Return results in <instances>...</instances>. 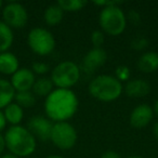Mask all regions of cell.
Returning a JSON list of instances; mask_svg holds the SVG:
<instances>
[{
  "label": "cell",
  "instance_id": "obj_1",
  "mask_svg": "<svg viewBox=\"0 0 158 158\" xmlns=\"http://www.w3.org/2000/svg\"><path fill=\"white\" fill-rule=\"evenodd\" d=\"M79 106V101L70 89H55L44 101V112L50 120L61 123L70 119Z\"/></svg>",
  "mask_w": 158,
  "mask_h": 158
},
{
  "label": "cell",
  "instance_id": "obj_2",
  "mask_svg": "<svg viewBox=\"0 0 158 158\" xmlns=\"http://www.w3.org/2000/svg\"><path fill=\"white\" fill-rule=\"evenodd\" d=\"M5 138L6 147L10 153L20 157L29 156L36 151L35 136L29 132V130L22 126H11L6 131Z\"/></svg>",
  "mask_w": 158,
  "mask_h": 158
},
{
  "label": "cell",
  "instance_id": "obj_3",
  "mask_svg": "<svg viewBox=\"0 0 158 158\" xmlns=\"http://www.w3.org/2000/svg\"><path fill=\"white\" fill-rule=\"evenodd\" d=\"M89 92L97 100L102 102H112L121 95L123 85L115 76L100 75L90 82Z\"/></svg>",
  "mask_w": 158,
  "mask_h": 158
},
{
  "label": "cell",
  "instance_id": "obj_4",
  "mask_svg": "<svg viewBox=\"0 0 158 158\" xmlns=\"http://www.w3.org/2000/svg\"><path fill=\"white\" fill-rule=\"evenodd\" d=\"M99 21L102 29L110 36L123 34L127 26V18L118 6L103 8L100 13Z\"/></svg>",
  "mask_w": 158,
  "mask_h": 158
},
{
  "label": "cell",
  "instance_id": "obj_5",
  "mask_svg": "<svg viewBox=\"0 0 158 158\" xmlns=\"http://www.w3.org/2000/svg\"><path fill=\"white\" fill-rule=\"evenodd\" d=\"M80 78V68L72 61L57 64L51 73V81L60 89H70Z\"/></svg>",
  "mask_w": 158,
  "mask_h": 158
},
{
  "label": "cell",
  "instance_id": "obj_6",
  "mask_svg": "<svg viewBox=\"0 0 158 158\" xmlns=\"http://www.w3.org/2000/svg\"><path fill=\"white\" fill-rule=\"evenodd\" d=\"M27 44L34 53L44 56L53 52L55 48V38L48 29L36 27L28 33Z\"/></svg>",
  "mask_w": 158,
  "mask_h": 158
},
{
  "label": "cell",
  "instance_id": "obj_7",
  "mask_svg": "<svg viewBox=\"0 0 158 158\" xmlns=\"http://www.w3.org/2000/svg\"><path fill=\"white\" fill-rule=\"evenodd\" d=\"M77 131L73 125L67 121L53 123L50 140L60 149L67 151L75 146L77 142Z\"/></svg>",
  "mask_w": 158,
  "mask_h": 158
},
{
  "label": "cell",
  "instance_id": "obj_8",
  "mask_svg": "<svg viewBox=\"0 0 158 158\" xmlns=\"http://www.w3.org/2000/svg\"><path fill=\"white\" fill-rule=\"evenodd\" d=\"M3 22L10 28H23L27 24L28 13L23 5L19 2H9L2 8Z\"/></svg>",
  "mask_w": 158,
  "mask_h": 158
},
{
  "label": "cell",
  "instance_id": "obj_9",
  "mask_svg": "<svg viewBox=\"0 0 158 158\" xmlns=\"http://www.w3.org/2000/svg\"><path fill=\"white\" fill-rule=\"evenodd\" d=\"M52 128L53 123L50 119L42 116L31 117L27 123V129L29 130V132L35 136L36 140L38 139L42 142L50 140Z\"/></svg>",
  "mask_w": 158,
  "mask_h": 158
},
{
  "label": "cell",
  "instance_id": "obj_10",
  "mask_svg": "<svg viewBox=\"0 0 158 158\" xmlns=\"http://www.w3.org/2000/svg\"><path fill=\"white\" fill-rule=\"evenodd\" d=\"M36 81L35 74L29 68H19L11 77V85L15 92L31 91Z\"/></svg>",
  "mask_w": 158,
  "mask_h": 158
},
{
  "label": "cell",
  "instance_id": "obj_11",
  "mask_svg": "<svg viewBox=\"0 0 158 158\" xmlns=\"http://www.w3.org/2000/svg\"><path fill=\"white\" fill-rule=\"evenodd\" d=\"M154 116V110L147 104H141L136 106L130 115V125L134 128H144L151 123Z\"/></svg>",
  "mask_w": 158,
  "mask_h": 158
},
{
  "label": "cell",
  "instance_id": "obj_12",
  "mask_svg": "<svg viewBox=\"0 0 158 158\" xmlns=\"http://www.w3.org/2000/svg\"><path fill=\"white\" fill-rule=\"evenodd\" d=\"M107 59L105 50L102 48H93L86 54L84 59V68L87 72H94L101 67Z\"/></svg>",
  "mask_w": 158,
  "mask_h": 158
},
{
  "label": "cell",
  "instance_id": "obj_13",
  "mask_svg": "<svg viewBox=\"0 0 158 158\" xmlns=\"http://www.w3.org/2000/svg\"><path fill=\"white\" fill-rule=\"evenodd\" d=\"M126 94L130 98H143L151 92V86L143 79H133L125 87Z\"/></svg>",
  "mask_w": 158,
  "mask_h": 158
},
{
  "label": "cell",
  "instance_id": "obj_14",
  "mask_svg": "<svg viewBox=\"0 0 158 158\" xmlns=\"http://www.w3.org/2000/svg\"><path fill=\"white\" fill-rule=\"evenodd\" d=\"M20 68L19 59L12 52L0 53V73L2 75H13Z\"/></svg>",
  "mask_w": 158,
  "mask_h": 158
},
{
  "label": "cell",
  "instance_id": "obj_15",
  "mask_svg": "<svg viewBox=\"0 0 158 158\" xmlns=\"http://www.w3.org/2000/svg\"><path fill=\"white\" fill-rule=\"evenodd\" d=\"M138 67L143 73H153L158 69V53L145 52L138 61Z\"/></svg>",
  "mask_w": 158,
  "mask_h": 158
},
{
  "label": "cell",
  "instance_id": "obj_16",
  "mask_svg": "<svg viewBox=\"0 0 158 158\" xmlns=\"http://www.w3.org/2000/svg\"><path fill=\"white\" fill-rule=\"evenodd\" d=\"M15 90L7 79L0 78V110L7 107L15 98Z\"/></svg>",
  "mask_w": 158,
  "mask_h": 158
},
{
  "label": "cell",
  "instance_id": "obj_17",
  "mask_svg": "<svg viewBox=\"0 0 158 158\" xmlns=\"http://www.w3.org/2000/svg\"><path fill=\"white\" fill-rule=\"evenodd\" d=\"M3 115H5L7 123H11L12 126H20L21 121L24 118V110L19 104L12 102L7 107H5Z\"/></svg>",
  "mask_w": 158,
  "mask_h": 158
},
{
  "label": "cell",
  "instance_id": "obj_18",
  "mask_svg": "<svg viewBox=\"0 0 158 158\" xmlns=\"http://www.w3.org/2000/svg\"><path fill=\"white\" fill-rule=\"evenodd\" d=\"M14 40L12 28H10L3 21H0V53L7 52L11 48Z\"/></svg>",
  "mask_w": 158,
  "mask_h": 158
},
{
  "label": "cell",
  "instance_id": "obj_19",
  "mask_svg": "<svg viewBox=\"0 0 158 158\" xmlns=\"http://www.w3.org/2000/svg\"><path fill=\"white\" fill-rule=\"evenodd\" d=\"M63 14L64 11L57 6V3L56 5L49 6L44 13V22L48 25H50V26H55V25L60 24L62 22Z\"/></svg>",
  "mask_w": 158,
  "mask_h": 158
},
{
  "label": "cell",
  "instance_id": "obj_20",
  "mask_svg": "<svg viewBox=\"0 0 158 158\" xmlns=\"http://www.w3.org/2000/svg\"><path fill=\"white\" fill-rule=\"evenodd\" d=\"M53 82L51 81V79L49 78H46V77H44V78H39L37 79L35 81V84H34L33 88H31V92L36 95H38V97H48L49 94H50L51 92L53 91Z\"/></svg>",
  "mask_w": 158,
  "mask_h": 158
},
{
  "label": "cell",
  "instance_id": "obj_21",
  "mask_svg": "<svg viewBox=\"0 0 158 158\" xmlns=\"http://www.w3.org/2000/svg\"><path fill=\"white\" fill-rule=\"evenodd\" d=\"M15 103L19 104L22 108L33 107L36 103V97L31 91H23L15 93Z\"/></svg>",
  "mask_w": 158,
  "mask_h": 158
},
{
  "label": "cell",
  "instance_id": "obj_22",
  "mask_svg": "<svg viewBox=\"0 0 158 158\" xmlns=\"http://www.w3.org/2000/svg\"><path fill=\"white\" fill-rule=\"evenodd\" d=\"M57 6L63 11L76 12L84 9L87 6V1L85 0H60L57 2Z\"/></svg>",
  "mask_w": 158,
  "mask_h": 158
},
{
  "label": "cell",
  "instance_id": "obj_23",
  "mask_svg": "<svg viewBox=\"0 0 158 158\" xmlns=\"http://www.w3.org/2000/svg\"><path fill=\"white\" fill-rule=\"evenodd\" d=\"M147 46H148V41L144 37H136L131 41V48L138 51L144 50Z\"/></svg>",
  "mask_w": 158,
  "mask_h": 158
},
{
  "label": "cell",
  "instance_id": "obj_24",
  "mask_svg": "<svg viewBox=\"0 0 158 158\" xmlns=\"http://www.w3.org/2000/svg\"><path fill=\"white\" fill-rule=\"evenodd\" d=\"M104 40H105L104 34L100 31H94L91 35V41H92L94 48H101L102 44H104Z\"/></svg>",
  "mask_w": 158,
  "mask_h": 158
},
{
  "label": "cell",
  "instance_id": "obj_25",
  "mask_svg": "<svg viewBox=\"0 0 158 158\" xmlns=\"http://www.w3.org/2000/svg\"><path fill=\"white\" fill-rule=\"evenodd\" d=\"M116 77L119 81L120 80H128L130 78V69L127 66H118L116 68Z\"/></svg>",
  "mask_w": 158,
  "mask_h": 158
},
{
  "label": "cell",
  "instance_id": "obj_26",
  "mask_svg": "<svg viewBox=\"0 0 158 158\" xmlns=\"http://www.w3.org/2000/svg\"><path fill=\"white\" fill-rule=\"evenodd\" d=\"M31 70L36 74L44 75L49 72V65L46 63H42V62H35L31 65Z\"/></svg>",
  "mask_w": 158,
  "mask_h": 158
},
{
  "label": "cell",
  "instance_id": "obj_27",
  "mask_svg": "<svg viewBox=\"0 0 158 158\" xmlns=\"http://www.w3.org/2000/svg\"><path fill=\"white\" fill-rule=\"evenodd\" d=\"M128 18H129V20L131 21V23H133L134 25H138V24H140V23H141L140 14H139L136 11H134V10H132V11L129 12V15H128Z\"/></svg>",
  "mask_w": 158,
  "mask_h": 158
},
{
  "label": "cell",
  "instance_id": "obj_28",
  "mask_svg": "<svg viewBox=\"0 0 158 158\" xmlns=\"http://www.w3.org/2000/svg\"><path fill=\"white\" fill-rule=\"evenodd\" d=\"M121 1H94V5L97 6H100V7H102V6H104V8L105 7H110V6H118L120 5Z\"/></svg>",
  "mask_w": 158,
  "mask_h": 158
},
{
  "label": "cell",
  "instance_id": "obj_29",
  "mask_svg": "<svg viewBox=\"0 0 158 158\" xmlns=\"http://www.w3.org/2000/svg\"><path fill=\"white\" fill-rule=\"evenodd\" d=\"M101 158H121V156L115 151H107L102 154Z\"/></svg>",
  "mask_w": 158,
  "mask_h": 158
},
{
  "label": "cell",
  "instance_id": "obj_30",
  "mask_svg": "<svg viewBox=\"0 0 158 158\" xmlns=\"http://www.w3.org/2000/svg\"><path fill=\"white\" fill-rule=\"evenodd\" d=\"M6 126H7V120H6V117H5V115H3V112H1V110H0V132L5 129Z\"/></svg>",
  "mask_w": 158,
  "mask_h": 158
},
{
  "label": "cell",
  "instance_id": "obj_31",
  "mask_svg": "<svg viewBox=\"0 0 158 158\" xmlns=\"http://www.w3.org/2000/svg\"><path fill=\"white\" fill-rule=\"evenodd\" d=\"M6 148V143H5V138L1 133H0V155L2 154L3 149Z\"/></svg>",
  "mask_w": 158,
  "mask_h": 158
},
{
  "label": "cell",
  "instance_id": "obj_32",
  "mask_svg": "<svg viewBox=\"0 0 158 158\" xmlns=\"http://www.w3.org/2000/svg\"><path fill=\"white\" fill-rule=\"evenodd\" d=\"M153 132H154V135H155L156 140L158 141V121H157V123H155V125H154Z\"/></svg>",
  "mask_w": 158,
  "mask_h": 158
},
{
  "label": "cell",
  "instance_id": "obj_33",
  "mask_svg": "<svg viewBox=\"0 0 158 158\" xmlns=\"http://www.w3.org/2000/svg\"><path fill=\"white\" fill-rule=\"evenodd\" d=\"M0 158H19V157L15 155H13V154L9 153V154H5V155H2Z\"/></svg>",
  "mask_w": 158,
  "mask_h": 158
},
{
  "label": "cell",
  "instance_id": "obj_34",
  "mask_svg": "<svg viewBox=\"0 0 158 158\" xmlns=\"http://www.w3.org/2000/svg\"><path fill=\"white\" fill-rule=\"evenodd\" d=\"M154 112H155V113H156V115L158 116V100L156 101L155 106H154Z\"/></svg>",
  "mask_w": 158,
  "mask_h": 158
},
{
  "label": "cell",
  "instance_id": "obj_35",
  "mask_svg": "<svg viewBox=\"0 0 158 158\" xmlns=\"http://www.w3.org/2000/svg\"><path fill=\"white\" fill-rule=\"evenodd\" d=\"M46 158H64V157H62V156H60V155H50Z\"/></svg>",
  "mask_w": 158,
  "mask_h": 158
},
{
  "label": "cell",
  "instance_id": "obj_36",
  "mask_svg": "<svg viewBox=\"0 0 158 158\" xmlns=\"http://www.w3.org/2000/svg\"><path fill=\"white\" fill-rule=\"evenodd\" d=\"M128 158H143V157H141V156H129Z\"/></svg>",
  "mask_w": 158,
  "mask_h": 158
},
{
  "label": "cell",
  "instance_id": "obj_37",
  "mask_svg": "<svg viewBox=\"0 0 158 158\" xmlns=\"http://www.w3.org/2000/svg\"><path fill=\"white\" fill-rule=\"evenodd\" d=\"M2 6H3L2 1H1V0H0V10H2Z\"/></svg>",
  "mask_w": 158,
  "mask_h": 158
}]
</instances>
